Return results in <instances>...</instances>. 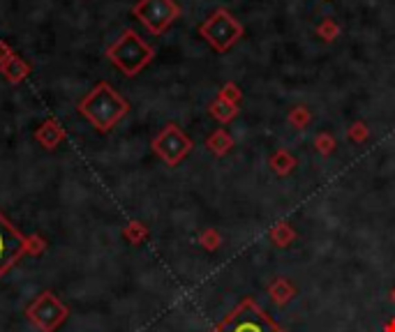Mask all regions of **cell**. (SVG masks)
<instances>
[{
    "label": "cell",
    "mask_w": 395,
    "mask_h": 332,
    "mask_svg": "<svg viewBox=\"0 0 395 332\" xmlns=\"http://www.w3.org/2000/svg\"><path fill=\"white\" fill-rule=\"evenodd\" d=\"M77 111L85 118L97 132H111L118 123L128 116L130 102L118 92L109 81H100L93 85V90L79 99Z\"/></svg>",
    "instance_id": "cell-1"
},
{
    "label": "cell",
    "mask_w": 395,
    "mask_h": 332,
    "mask_svg": "<svg viewBox=\"0 0 395 332\" xmlns=\"http://www.w3.org/2000/svg\"><path fill=\"white\" fill-rule=\"evenodd\" d=\"M107 58L125 76H136L141 70H146V65H150V61L155 58V51L146 39L139 37V32L128 28L107 49Z\"/></svg>",
    "instance_id": "cell-2"
},
{
    "label": "cell",
    "mask_w": 395,
    "mask_h": 332,
    "mask_svg": "<svg viewBox=\"0 0 395 332\" xmlns=\"http://www.w3.org/2000/svg\"><path fill=\"white\" fill-rule=\"evenodd\" d=\"M213 332H285L254 300H241Z\"/></svg>",
    "instance_id": "cell-3"
},
{
    "label": "cell",
    "mask_w": 395,
    "mask_h": 332,
    "mask_svg": "<svg viewBox=\"0 0 395 332\" xmlns=\"http://www.w3.org/2000/svg\"><path fill=\"white\" fill-rule=\"evenodd\" d=\"M199 35L206 39L217 53H227L243 37V23L229 10L217 8L213 14L199 25Z\"/></svg>",
    "instance_id": "cell-4"
},
{
    "label": "cell",
    "mask_w": 395,
    "mask_h": 332,
    "mask_svg": "<svg viewBox=\"0 0 395 332\" xmlns=\"http://www.w3.org/2000/svg\"><path fill=\"white\" fill-rule=\"evenodd\" d=\"M132 14L139 19L150 35H164L169 25L181 17V5L176 0H139L132 8Z\"/></svg>",
    "instance_id": "cell-5"
},
{
    "label": "cell",
    "mask_w": 395,
    "mask_h": 332,
    "mask_svg": "<svg viewBox=\"0 0 395 332\" xmlns=\"http://www.w3.org/2000/svg\"><path fill=\"white\" fill-rule=\"evenodd\" d=\"M70 316V309L65 307L63 300L51 291H42L35 300L26 309V318L30 325H35L39 332H56Z\"/></svg>",
    "instance_id": "cell-6"
},
{
    "label": "cell",
    "mask_w": 395,
    "mask_h": 332,
    "mask_svg": "<svg viewBox=\"0 0 395 332\" xmlns=\"http://www.w3.org/2000/svg\"><path fill=\"white\" fill-rule=\"evenodd\" d=\"M150 148H153L155 155L160 157L167 166H179L183 159L192 152L194 143H192V138L179 127V125L169 123V125H164V129L153 138Z\"/></svg>",
    "instance_id": "cell-7"
},
{
    "label": "cell",
    "mask_w": 395,
    "mask_h": 332,
    "mask_svg": "<svg viewBox=\"0 0 395 332\" xmlns=\"http://www.w3.org/2000/svg\"><path fill=\"white\" fill-rule=\"evenodd\" d=\"M26 238L17 227H12L10 219L0 212V277L26 254Z\"/></svg>",
    "instance_id": "cell-8"
},
{
    "label": "cell",
    "mask_w": 395,
    "mask_h": 332,
    "mask_svg": "<svg viewBox=\"0 0 395 332\" xmlns=\"http://www.w3.org/2000/svg\"><path fill=\"white\" fill-rule=\"evenodd\" d=\"M35 141L42 145L44 150H56L58 145L65 141V127L56 118H47V121L35 129Z\"/></svg>",
    "instance_id": "cell-9"
},
{
    "label": "cell",
    "mask_w": 395,
    "mask_h": 332,
    "mask_svg": "<svg viewBox=\"0 0 395 332\" xmlns=\"http://www.w3.org/2000/svg\"><path fill=\"white\" fill-rule=\"evenodd\" d=\"M0 74H3L5 79H8L10 83H21V81H26L28 79V74H30V65L23 61L19 53H14V56L10 58L8 63L5 65H0Z\"/></svg>",
    "instance_id": "cell-10"
},
{
    "label": "cell",
    "mask_w": 395,
    "mask_h": 332,
    "mask_svg": "<svg viewBox=\"0 0 395 332\" xmlns=\"http://www.w3.org/2000/svg\"><path fill=\"white\" fill-rule=\"evenodd\" d=\"M208 114L215 118L217 123H232L236 116H239V106L236 104H232L229 99H225V97H220L217 95L213 102H210V106H208Z\"/></svg>",
    "instance_id": "cell-11"
},
{
    "label": "cell",
    "mask_w": 395,
    "mask_h": 332,
    "mask_svg": "<svg viewBox=\"0 0 395 332\" xmlns=\"http://www.w3.org/2000/svg\"><path fill=\"white\" fill-rule=\"evenodd\" d=\"M206 148L213 152V155L222 157L234 148V138L227 129H215L213 134L206 138Z\"/></svg>",
    "instance_id": "cell-12"
},
{
    "label": "cell",
    "mask_w": 395,
    "mask_h": 332,
    "mask_svg": "<svg viewBox=\"0 0 395 332\" xmlns=\"http://www.w3.org/2000/svg\"><path fill=\"white\" fill-rule=\"evenodd\" d=\"M294 166H296V157L289 150H285V148L275 150L273 155H271V169L278 176H289L294 171Z\"/></svg>",
    "instance_id": "cell-13"
},
{
    "label": "cell",
    "mask_w": 395,
    "mask_h": 332,
    "mask_svg": "<svg viewBox=\"0 0 395 332\" xmlns=\"http://www.w3.org/2000/svg\"><path fill=\"white\" fill-rule=\"evenodd\" d=\"M123 238L130 245H141L148 238V227H146V224H141L139 219H132L128 227L123 229Z\"/></svg>",
    "instance_id": "cell-14"
},
{
    "label": "cell",
    "mask_w": 395,
    "mask_h": 332,
    "mask_svg": "<svg viewBox=\"0 0 395 332\" xmlns=\"http://www.w3.org/2000/svg\"><path fill=\"white\" fill-rule=\"evenodd\" d=\"M317 35L324 39V42H335V39L340 37V23L335 21V19L326 17L324 21L317 25Z\"/></svg>",
    "instance_id": "cell-15"
},
{
    "label": "cell",
    "mask_w": 395,
    "mask_h": 332,
    "mask_svg": "<svg viewBox=\"0 0 395 332\" xmlns=\"http://www.w3.org/2000/svg\"><path fill=\"white\" fill-rule=\"evenodd\" d=\"M312 121V114L305 109V106H296V109H292V114H289V125L296 129H303V127H307Z\"/></svg>",
    "instance_id": "cell-16"
},
{
    "label": "cell",
    "mask_w": 395,
    "mask_h": 332,
    "mask_svg": "<svg viewBox=\"0 0 395 332\" xmlns=\"http://www.w3.org/2000/svg\"><path fill=\"white\" fill-rule=\"evenodd\" d=\"M271 295H273V300H275V302H280V304H282V302H287L289 298L294 295V289H292V284H289V282L278 280V282H275L273 287H271Z\"/></svg>",
    "instance_id": "cell-17"
},
{
    "label": "cell",
    "mask_w": 395,
    "mask_h": 332,
    "mask_svg": "<svg viewBox=\"0 0 395 332\" xmlns=\"http://www.w3.org/2000/svg\"><path fill=\"white\" fill-rule=\"evenodd\" d=\"M271 238H273L275 245H289V242H292V238H294V229L289 227V224L282 222L271 231Z\"/></svg>",
    "instance_id": "cell-18"
},
{
    "label": "cell",
    "mask_w": 395,
    "mask_h": 332,
    "mask_svg": "<svg viewBox=\"0 0 395 332\" xmlns=\"http://www.w3.org/2000/svg\"><path fill=\"white\" fill-rule=\"evenodd\" d=\"M314 148H317L321 155H331L335 150V138L333 134H328V132H321V134L314 136Z\"/></svg>",
    "instance_id": "cell-19"
},
{
    "label": "cell",
    "mask_w": 395,
    "mask_h": 332,
    "mask_svg": "<svg viewBox=\"0 0 395 332\" xmlns=\"http://www.w3.org/2000/svg\"><path fill=\"white\" fill-rule=\"evenodd\" d=\"M47 249V240L42 236H28L26 238V254H32V256H39L44 254Z\"/></svg>",
    "instance_id": "cell-20"
},
{
    "label": "cell",
    "mask_w": 395,
    "mask_h": 332,
    "mask_svg": "<svg viewBox=\"0 0 395 332\" xmlns=\"http://www.w3.org/2000/svg\"><path fill=\"white\" fill-rule=\"evenodd\" d=\"M367 134H370V132H367L365 123H354L347 132V136H349V141H352V143H363L367 138Z\"/></svg>",
    "instance_id": "cell-21"
},
{
    "label": "cell",
    "mask_w": 395,
    "mask_h": 332,
    "mask_svg": "<svg viewBox=\"0 0 395 332\" xmlns=\"http://www.w3.org/2000/svg\"><path fill=\"white\" fill-rule=\"evenodd\" d=\"M220 97H225L232 104L239 106L241 99H243V92H241V88L236 83H225V85H222V90H220Z\"/></svg>",
    "instance_id": "cell-22"
},
{
    "label": "cell",
    "mask_w": 395,
    "mask_h": 332,
    "mask_svg": "<svg viewBox=\"0 0 395 332\" xmlns=\"http://www.w3.org/2000/svg\"><path fill=\"white\" fill-rule=\"evenodd\" d=\"M199 240H201V245L206 249H217V247H220V234H217L215 229H206L199 236Z\"/></svg>",
    "instance_id": "cell-23"
},
{
    "label": "cell",
    "mask_w": 395,
    "mask_h": 332,
    "mask_svg": "<svg viewBox=\"0 0 395 332\" xmlns=\"http://www.w3.org/2000/svg\"><path fill=\"white\" fill-rule=\"evenodd\" d=\"M12 56H14V51H12V46H10L8 42H3V39H0V65H5V63H8Z\"/></svg>",
    "instance_id": "cell-24"
},
{
    "label": "cell",
    "mask_w": 395,
    "mask_h": 332,
    "mask_svg": "<svg viewBox=\"0 0 395 332\" xmlns=\"http://www.w3.org/2000/svg\"><path fill=\"white\" fill-rule=\"evenodd\" d=\"M386 332H395V321H391V323H388V328H386Z\"/></svg>",
    "instance_id": "cell-25"
},
{
    "label": "cell",
    "mask_w": 395,
    "mask_h": 332,
    "mask_svg": "<svg viewBox=\"0 0 395 332\" xmlns=\"http://www.w3.org/2000/svg\"><path fill=\"white\" fill-rule=\"evenodd\" d=\"M393 300H395V291H393Z\"/></svg>",
    "instance_id": "cell-26"
}]
</instances>
